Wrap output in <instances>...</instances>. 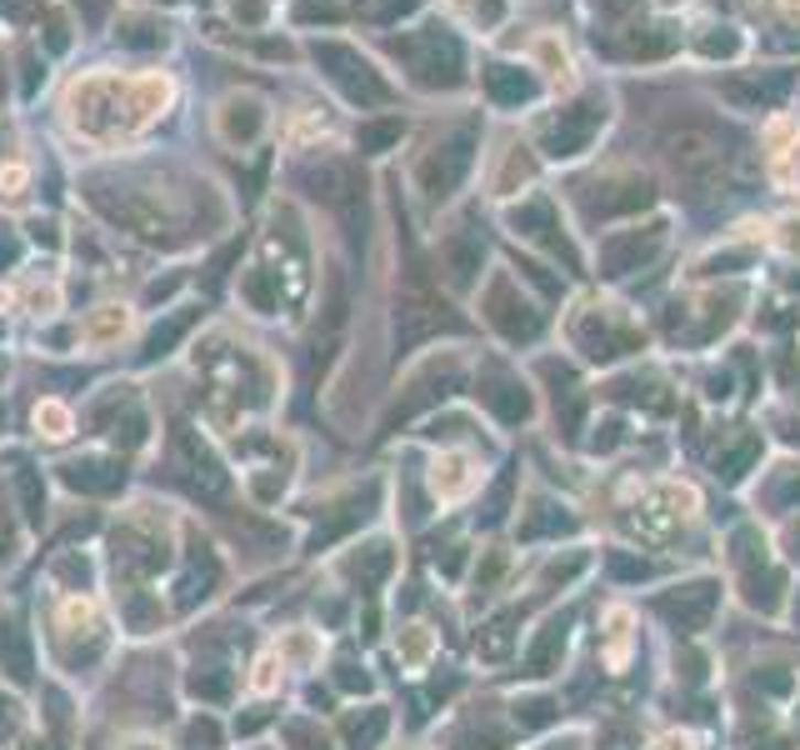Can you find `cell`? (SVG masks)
Returning a JSON list of instances; mask_svg holds the SVG:
<instances>
[{
    "instance_id": "8",
    "label": "cell",
    "mask_w": 800,
    "mask_h": 750,
    "mask_svg": "<svg viewBox=\"0 0 800 750\" xmlns=\"http://www.w3.org/2000/svg\"><path fill=\"white\" fill-rule=\"evenodd\" d=\"M260 120L266 116H260L256 100H230L226 116H220V131H226V141H256Z\"/></svg>"
},
{
    "instance_id": "12",
    "label": "cell",
    "mask_w": 800,
    "mask_h": 750,
    "mask_svg": "<svg viewBox=\"0 0 800 750\" xmlns=\"http://www.w3.org/2000/svg\"><path fill=\"white\" fill-rule=\"evenodd\" d=\"M90 620H96V606H90V600H61V626L65 631H76V626H90Z\"/></svg>"
},
{
    "instance_id": "7",
    "label": "cell",
    "mask_w": 800,
    "mask_h": 750,
    "mask_svg": "<svg viewBox=\"0 0 800 750\" xmlns=\"http://www.w3.org/2000/svg\"><path fill=\"white\" fill-rule=\"evenodd\" d=\"M486 86H490V100H500V106H520V100L536 96L530 76H520L516 66H496V70L486 76Z\"/></svg>"
},
{
    "instance_id": "4",
    "label": "cell",
    "mask_w": 800,
    "mask_h": 750,
    "mask_svg": "<svg viewBox=\"0 0 800 750\" xmlns=\"http://www.w3.org/2000/svg\"><path fill=\"white\" fill-rule=\"evenodd\" d=\"M471 145H476V141H471V131H455L451 141L435 145V151L421 161V181H425V191H431V196H445V191H451V185L465 175V165H471Z\"/></svg>"
},
{
    "instance_id": "3",
    "label": "cell",
    "mask_w": 800,
    "mask_h": 750,
    "mask_svg": "<svg viewBox=\"0 0 800 750\" xmlns=\"http://www.w3.org/2000/svg\"><path fill=\"white\" fill-rule=\"evenodd\" d=\"M666 161L675 165V175H685V181H701V175L721 171V145H715L711 131H701V126H685V131L666 135Z\"/></svg>"
},
{
    "instance_id": "14",
    "label": "cell",
    "mask_w": 800,
    "mask_h": 750,
    "mask_svg": "<svg viewBox=\"0 0 800 750\" xmlns=\"http://www.w3.org/2000/svg\"><path fill=\"white\" fill-rule=\"evenodd\" d=\"M275 681H281V671H275V655H260L256 675H250V685H256V691H275Z\"/></svg>"
},
{
    "instance_id": "17",
    "label": "cell",
    "mask_w": 800,
    "mask_h": 750,
    "mask_svg": "<svg viewBox=\"0 0 800 750\" xmlns=\"http://www.w3.org/2000/svg\"><path fill=\"white\" fill-rule=\"evenodd\" d=\"M656 750H691V740H685V736H666V740H656Z\"/></svg>"
},
{
    "instance_id": "18",
    "label": "cell",
    "mask_w": 800,
    "mask_h": 750,
    "mask_svg": "<svg viewBox=\"0 0 800 750\" xmlns=\"http://www.w3.org/2000/svg\"><path fill=\"white\" fill-rule=\"evenodd\" d=\"M130 750H161V746H130Z\"/></svg>"
},
{
    "instance_id": "2",
    "label": "cell",
    "mask_w": 800,
    "mask_h": 750,
    "mask_svg": "<svg viewBox=\"0 0 800 750\" xmlns=\"http://www.w3.org/2000/svg\"><path fill=\"white\" fill-rule=\"evenodd\" d=\"M415 45H421V55H415V70H421V86H431V90H451V86H461V76H465V61H461V41L455 35H445L441 25H425L421 35H415Z\"/></svg>"
},
{
    "instance_id": "6",
    "label": "cell",
    "mask_w": 800,
    "mask_h": 750,
    "mask_svg": "<svg viewBox=\"0 0 800 750\" xmlns=\"http://www.w3.org/2000/svg\"><path fill=\"white\" fill-rule=\"evenodd\" d=\"M476 460L471 456H441L435 460V470H431V486H435V496L441 500H461V496H471L476 490Z\"/></svg>"
},
{
    "instance_id": "11",
    "label": "cell",
    "mask_w": 800,
    "mask_h": 750,
    "mask_svg": "<svg viewBox=\"0 0 800 750\" xmlns=\"http://www.w3.org/2000/svg\"><path fill=\"white\" fill-rule=\"evenodd\" d=\"M400 655H406L411 665H421L425 655H431V635H425V626H411V631L400 635Z\"/></svg>"
},
{
    "instance_id": "9",
    "label": "cell",
    "mask_w": 800,
    "mask_h": 750,
    "mask_svg": "<svg viewBox=\"0 0 800 750\" xmlns=\"http://www.w3.org/2000/svg\"><path fill=\"white\" fill-rule=\"evenodd\" d=\"M126 326H130V316L120 311V305H100V316L86 326V340L90 346H110V340L126 336Z\"/></svg>"
},
{
    "instance_id": "16",
    "label": "cell",
    "mask_w": 800,
    "mask_h": 750,
    "mask_svg": "<svg viewBox=\"0 0 800 750\" xmlns=\"http://www.w3.org/2000/svg\"><path fill=\"white\" fill-rule=\"evenodd\" d=\"M21 185H25V171L11 165V171H6V196H21Z\"/></svg>"
},
{
    "instance_id": "5",
    "label": "cell",
    "mask_w": 800,
    "mask_h": 750,
    "mask_svg": "<svg viewBox=\"0 0 800 750\" xmlns=\"http://www.w3.org/2000/svg\"><path fill=\"white\" fill-rule=\"evenodd\" d=\"M90 200H96L100 216H110L116 226L136 230V236H145V240H161V236H165V220L155 216L151 206H141L136 196H126V191H120V196H110L106 185H96V191H90Z\"/></svg>"
},
{
    "instance_id": "1",
    "label": "cell",
    "mask_w": 800,
    "mask_h": 750,
    "mask_svg": "<svg viewBox=\"0 0 800 750\" xmlns=\"http://www.w3.org/2000/svg\"><path fill=\"white\" fill-rule=\"evenodd\" d=\"M315 61L325 66L331 86H336L340 96L350 100V106H386V100H390L386 76H380V70L370 66V61H366L360 51H350V45L321 41V45H315Z\"/></svg>"
},
{
    "instance_id": "15",
    "label": "cell",
    "mask_w": 800,
    "mask_h": 750,
    "mask_svg": "<svg viewBox=\"0 0 800 750\" xmlns=\"http://www.w3.org/2000/svg\"><path fill=\"white\" fill-rule=\"evenodd\" d=\"M396 131H400L396 120H390V126H370V131H360V141H366V145H386Z\"/></svg>"
},
{
    "instance_id": "13",
    "label": "cell",
    "mask_w": 800,
    "mask_h": 750,
    "mask_svg": "<svg viewBox=\"0 0 800 750\" xmlns=\"http://www.w3.org/2000/svg\"><path fill=\"white\" fill-rule=\"evenodd\" d=\"M626 626H630L626 610H610V665L626 661Z\"/></svg>"
},
{
    "instance_id": "10",
    "label": "cell",
    "mask_w": 800,
    "mask_h": 750,
    "mask_svg": "<svg viewBox=\"0 0 800 750\" xmlns=\"http://www.w3.org/2000/svg\"><path fill=\"white\" fill-rule=\"evenodd\" d=\"M35 425H41L51 441H65V435H71V411H65L61 401H41L35 405Z\"/></svg>"
}]
</instances>
